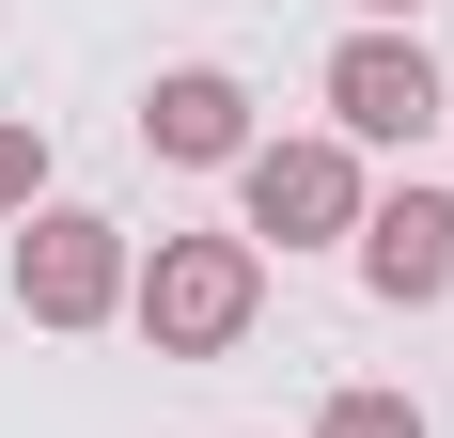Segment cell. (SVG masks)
Listing matches in <instances>:
<instances>
[{"label":"cell","instance_id":"cell-8","mask_svg":"<svg viewBox=\"0 0 454 438\" xmlns=\"http://www.w3.org/2000/svg\"><path fill=\"white\" fill-rule=\"evenodd\" d=\"M32 188H47V126H0V219L32 204Z\"/></svg>","mask_w":454,"mask_h":438},{"label":"cell","instance_id":"cell-1","mask_svg":"<svg viewBox=\"0 0 454 438\" xmlns=\"http://www.w3.org/2000/svg\"><path fill=\"white\" fill-rule=\"evenodd\" d=\"M126 313H141L157 360H220L267 313V251L251 235H157V266H126Z\"/></svg>","mask_w":454,"mask_h":438},{"label":"cell","instance_id":"cell-4","mask_svg":"<svg viewBox=\"0 0 454 438\" xmlns=\"http://www.w3.org/2000/svg\"><path fill=\"white\" fill-rule=\"evenodd\" d=\"M329 126H345V141H423V126H454L423 32H345V47H329Z\"/></svg>","mask_w":454,"mask_h":438},{"label":"cell","instance_id":"cell-7","mask_svg":"<svg viewBox=\"0 0 454 438\" xmlns=\"http://www.w3.org/2000/svg\"><path fill=\"white\" fill-rule=\"evenodd\" d=\"M314 438H423V407H408V392H329Z\"/></svg>","mask_w":454,"mask_h":438},{"label":"cell","instance_id":"cell-5","mask_svg":"<svg viewBox=\"0 0 454 438\" xmlns=\"http://www.w3.org/2000/svg\"><path fill=\"white\" fill-rule=\"evenodd\" d=\"M361 282L392 313L454 298V188H392V204H361Z\"/></svg>","mask_w":454,"mask_h":438},{"label":"cell","instance_id":"cell-9","mask_svg":"<svg viewBox=\"0 0 454 438\" xmlns=\"http://www.w3.org/2000/svg\"><path fill=\"white\" fill-rule=\"evenodd\" d=\"M361 16H376V32H408V16H423V0H361Z\"/></svg>","mask_w":454,"mask_h":438},{"label":"cell","instance_id":"cell-2","mask_svg":"<svg viewBox=\"0 0 454 438\" xmlns=\"http://www.w3.org/2000/svg\"><path fill=\"white\" fill-rule=\"evenodd\" d=\"M16 313H32V329H94V313H126V219L47 204L32 235H16Z\"/></svg>","mask_w":454,"mask_h":438},{"label":"cell","instance_id":"cell-6","mask_svg":"<svg viewBox=\"0 0 454 438\" xmlns=\"http://www.w3.org/2000/svg\"><path fill=\"white\" fill-rule=\"evenodd\" d=\"M141 141L188 157V173H220V157H251V94H235L220 63H173V79L141 94Z\"/></svg>","mask_w":454,"mask_h":438},{"label":"cell","instance_id":"cell-3","mask_svg":"<svg viewBox=\"0 0 454 438\" xmlns=\"http://www.w3.org/2000/svg\"><path fill=\"white\" fill-rule=\"evenodd\" d=\"M235 188H251V235H282V251L361 235V204H376L345 141H251V157H235Z\"/></svg>","mask_w":454,"mask_h":438}]
</instances>
